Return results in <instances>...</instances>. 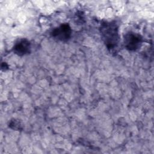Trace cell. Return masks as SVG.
Wrapping results in <instances>:
<instances>
[{
    "instance_id": "1",
    "label": "cell",
    "mask_w": 154,
    "mask_h": 154,
    "mask_svg": "<svg viewBox=\"0 0 154 154\" xmlns=\"http://www.w3.org/2000/svg\"><path fill=\"white\" fill-rule=\"evenodd\" d=\"M101 37L108 49L114 50L119 42V27L115 21L103 22L99 28Z\"/></svg>"
},
{
    "instance_id": "2",
    "label": "cell",
    "mask_w": 154,
    "mask_h": 154,
    "mask_svg": "<svg viewBox=\"0 0 154 154\" xmlns=\"http://www.w3.org/2000/svg\"><path fill=\"white\" fill-rule=\"evenodd\" d=\"M143 38L138 34L132 31H129L124 35L123 42L126 49L131 51H135L140 49L142 45Z\"/></svg>"
},
{
    "instance_id": "3",
    "label": "cell",
    "mask_w": 154,
    "mask_h": 154,
    "mask_svg": "<svg viewBox=\"0 0 154 154\" xmlns=\"http://www.w3.org/2000/svg\"><path fill=\"white\" fill-rule=\"evenodd\" d=\"M72 35V29L67 23H62L59 26L55 28L51 32V35L54 39L61 41H68Z\"/></svg>"
},
{
    "instance_id": "4",
    "label": "cell",
    "mask_w": 154,
    "mask_h": 154,
    "mask_svg": "<svg viewBox=\"0 0 154 154\" xmlns=\"http://www.w3.org/2000/svg\"><path fill=\"white\" fill-rule=\"evenodd\" d=\"M13 52L19 55L23 56L31 52V43L26 38H20L17 40L13 47Z\"/></svg>"
},
{
    "instance_id": "5",
    "label": "cell",
    "mask_w": 154,
    "mask_h": 154,
    "mask_svg": "<svg viewBox=\"0 0 154 154\" xmlns=\"http://www.w3.org/2000/svg\"><path fill=\"white\" fill-rule=\"evenodd\" d=\"M8 126L11 129H12L13 130L18 131V130H20L22 129V125L20 123V122L16 119L11 120L8 123Z\"/></svg>"
},
{
    "instance_id": "6",
    "label": "cell",
    "mask_w": 154,
    "mask_h": 154,
    "mask_svg": "<svg viewBox=\"0 0 154 154\" xmlns=\"http://www.w3.org/2000/svg\"><path fill=\"white\" fill-rule=\"evenodd\" d=\"M1 69L4 70H6L7 69H8V66L5 62H3L1 64Z\"/></svg>"
}]
</instances>
